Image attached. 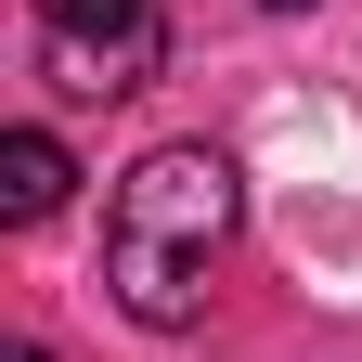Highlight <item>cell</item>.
<instances>
[{"label":"cell","instance_id":"6da1fadb","mask_svg":"<svg viewBox=\"0 0 362 362\" xmlns=\"http://www.w3.org/2000/svg\"><path fill=\"white\" fill-rule=\"evenodd\" d=\"M233 207H246V181H233L220 143H156L117 181V207H104V285H117L129 324L181 337L207 310V272L233 246Z\"/></svg>","mask_w":362,"mask_h":362},{"label":"cell","instance_id":"7a4b0ae2","mask_svg":"<svg viewBox=\"0 0 362 362\" xmlns=\"http://www.w3.org/2000/svg\"><path fill=\"white\" fill-rule=\"evenodd\" d=\"M168 65V13L156 0H39V78L78 104H117Z\"/></svg>","mask_w":362,"mask_h":362},{"label":"cell","instance_id":"3957f363","mask_svg":"<svg viewBox=\"0 0 362 362\" xmlns=\"http://www.w3.org/2000/svg\"><path fill=\"white\" fill-rule=\"evenodd\" d=\"M65 143H52V129H0V220H52L65 207Z\"/></svg>","mask_w":362,"mask_h":362},{"label":"cell","instance_id":"277c9868","mask_svg":"<svg viewBox=\"0 0 362 362\" xmlns=\"http://www.w3.org/2000/svg\"><path fill=\"white\" fill-rule=\"evenodd\" d=\"M0 362H52V349H39V337H13V349H0Z\"/></svg>","mask_w":362,"mask_h":362},{"label":"cell","instance_id":"5b68a950","mask_svg":"<svg viewBox=\"0 0 362 362\" xmlns=\"http://www.w3.org/2000/svg\"><path fill=\"white\" fill-rule=\"evenodd\" d=\"M272 13H310V0H272Z\"/></svg>","mask_w":362,"mask_h":362}]
</instances>
